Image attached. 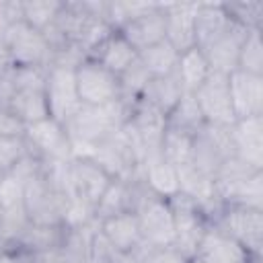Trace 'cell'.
Here are the masks:
<instances>
[{
    "label": "cell",
    "mask_w": 263,
    "mask_h": 263,
    "mask_svg": "<svg viewBox=\"0 0 263 263\" xmlns=\"http://www.w3.org/2000/svg\"><path fill=\"white\" fill-rule=\"evenodd\" d=\"M129 107L132 105H127L121 99L103 107L80 105V109L66 123L74 156H86L95 146H99L103 140L115 134L127 121Z\"/></svg>",
    "instance_id": "1"
},
{
    "label": "cell",
    "mask_w": 263,
    "mask_h": 263,
    "mask_svg": "<svg viewBox=\"0 0 263 263\" xmlns=\"http://www.w3.org/2000/svg\"><path fill=\"white\" fill-rule=\"evenodd\" d=\"M218 203H238L263 210V171H255L230 156L214 177Z\"/></svg>",
    "instance_id": "2"
},
{
    "label": "cell",
    "mask_w": 263,
    "mask_h": 263,
    "mask_svg": "<svg viewBox=\"0 0 263 263\" xmlns=\"http://www.w3.org/2000/svg\"><path fill=\"white\" fill-rule=\"evenodd\" d=\"M210 224L240 242L249 253L261 255L263 247V210L238 203H220L210 216Z\"/></svg>",
    "instance_id": "3"
},
{
    "label": "cell",
    "mask_w": 263,
    "mask_h": 263,
    "mask_svg": "<svg viewBox=\"0 0 263 263\" xmlns=\"http://www.w3.org/2000/svg\"><path fill=\"white\" fill-rule=\"evenodd\" d=\"M144 247H166L175 245V218L168 199L150 193L144 183L134 208Z\"/></svg>",
    "instance_id": "4"
},
{
    "label": "cell",
    "mask_w": 263,
    "mask_h": 263,
    "mask_svg": "<svg viewBox=\"0 0 263 263\" xmlns=\"http://www.w3.org/2000/svg\"><path fill=\"white\" fill-rule=\"evenodd\" d=\"M23 140L27 150L43 164H66L74 158V148L66 125L51 117L27 125Z\"/></svg>",
    "instance_id": "5"
},
{
    "label": "cell",
    "mask_w": 263,
    "mask_h": 263,
    "mask_svg": "<svg viewBox=\"0 0 263 263\" xmlns=\"http://www.w3.org/2000/svg\"><path fill=\"white\" fill-rule=\"evenodd\" d=\"M8 62L14 68H41L45 70L51 64V47L45 35L25 21H16L10 25L6 35L2 37Z\"/></svg>",
    "instance_id": "6"
},
{
    "label": "cell",
    "mask_w": 263,
    "mask_h": 263,
    "mask_svg": "<svg viewBox=\"0 0 263 263\" xmlns=\"http://www.w3.org/2000/svg\"><path fill=\"white\" fill-rule=\"evenodd\" d=\"M64 179H66V191L70 197L86 203L92 208L101 199L103 191L111 183V175L95 160L88 156H74L70 162H66L64 168Z\"/></svg>",
    "instance_id": "7"
},
{
    "label": "cell",
    "mask_w": 263,
    "mask_h": 263,
    "mask_svg": "<svg viewBox=\"0 0 263 263\" xmlns=\"http://www.w3.org/2000/svg\"><path fill=\"white\" fill-rule=\"evenodd\" d=\"M43 95L47 103V113L51 119L60 123H68V119L80 109V99L74 80V68L49 64L45 68L43 78Z\"/></svg>",
    "instance_id": "8"
},
{
    "label": "cell",
    "mask_w": 263,
    "mask_h": 263,
    "mask_svg": "<svg viewBox=\"0 0 263 263\" xmlns=\"http://www.w3.org/2000/svg\"><path fill=\"white\" fill-rule=\"evenodd\" d=\"M74 80H76V90L82 105L103 107L121 99L119 78L111 74L107 68H103L101 64H97L95 60L84 58L74 68Z\"/></svg>",
    "instance_id": "9"
},
{
    "label": "cell",
    "mask_w": 263,
    "mask_h": 263,
    "mask_svg": "<svg viewBox=\"0 0 263 263\" xmlns=\"http://www.w3.org/2000/svg\"><path fill=\"white\" fill-rule=\"evenodd\" d=\"M168 203L175 218V247H179L183 253L193 257L197 242L210 224V216L203 205H199L197 201H193L183 193L171 197Z\"/></svg>",
    "instance_id": "10"
},
{
    "label": "cell",
    "mask_w": 263,
    "mask_h": 263,
    "mask_svg": "<svg viewBox=\"0 0 263 263\" xmlns=\"http://www.w3.org/2000/svg\"><path fill=\"white\" fill-rule=\"evenodd\" d=\"M197 107L203 115L205 125L216 127H230L236 117L230 105V92H228V74L212 72L208 80L193 92Z\"/></svg>",
    "instance_id": "11"
},
{
    "label": "cell",
    "mask_w": 263,
    "mask_h": 263,
    "mask_svg": "<svg viewBox=\"0 0 263 263\" xmlns=\"http://www.w3.org/2000/svg\"><path fill=\"white\" fill-rule=\"evenodd\" d=\"M193 255L205 263H261V255L249 253L240 242L218 230L214 224H208Z\"/></svg>",
    "instance_id": "12"
},
{
    "label": "cell",
    "mask_w": 263,
    "mask_h": 263,
    "mask_svg": "<svg viewBox=\"0 0 263 263\" xmlns=\"http://www.w3.org/2000/svg\"><path fill=\"white\" fill-rule=\"evenodd\" d=\"M232 156L242 164L263 171V115L236 119L230 125Z\"/></svg>",
    "instance_id": "13"
},
{
    "label": "cell",
    "mask_w": 263,
    "mask_h": 263,
    "mask_svg": "<svg viewBox=\"0 0 263 263\" xmlns=\"http://www.w3.org/2000/svg\"><path fill=\"white\" fill-rule=\"evenodd\" d=\"M136 51L152 47L166 39V18L162 12V2H154L150 8L127 21L123 27L117 29Z\"/></svg>",
    "instance_id": "14"
},
{
    "label": "cell",
    "mask_w": 263,
    "mask_h": 263,
    "mask_svg": "<svg viewBox=\"0 0 263 263\" xmlns=\"http://www.w3.org/2000/svg\"><path fill=\"white\" fill-rule=\"evenodd\" d=\"M99 232L105 242L119 255H136L140 257L144 242L140 232V222L136 212H123L99 222Z\"/></svg>",
    "instance_id": "15"
},
{
    "label": "cell",
    "mask_w": 263,
    "mask_h": 263,
    "mask_svg": "<svg viewBox=\"0 0 263 263\" xmlns=\"http://www.w3.org/2000/svg\"><path fill=\"white\" fill-rule=\"evenodd\" d=\"M228 92L236 119L263 115V76L232 70L228 74Z\"/></svg>",
    "instance_id": "16"
},
{
    "label": "cell",
    "mask_w": 263,
    "mask_h": 263,
    "mask_svg": "<svg viewBox=\"0 0 263 263\" xmlns=\"http://www.w3.org/2000/svg\"><path fill=\"white\" fill-rule=\"evenodd\" d=\"M86 58L95 60L97 64H101L103 68H107L111 74L119 78L127 68H132L138 62V51L129 45V41L119 31L113 29L95 47L88 49Z\"/></svg>",
    "instance_id": "17"
},
{
    "label": "cell",
    "mask_w": 263,
    "mask_h": 263,
    "mask_svg": "<svg viewBox=\"0 0 263 263\" xmlns=\"http://www.w3.org/2000/svg\"><path fill=\"white\" fill-rule=\"evenodd\" d=\"M195 10L197 2H164L166 41L181 53L195 47Z\"/></svg>",
    "instance_id": "18"
},
{
    "label": "cell",
    "mask_w": 263,
    "mask_h": 263,
    "mask_svg": "<svg viewBox=\"0 0 263 263\" xmlns=\"http://www.w3.org/2000/svg\"><path fill=\"white\" fill-rule=\"evenodd\" d=\"M247 35H249V29L240 27L238 23H234L230 18V25L226 27V31L222 35H218L208 47L201 49L208 58L212 72L230 74L232 70H236L238 51H240V45H242Z\"/></svg>",
    "instance_id": "19"
},
{
    "label": "cell",
    "mask_w": 263,
    "mask_h": 263,
    "mask_svg": "<svg viewBox=\"0 0 263 263\" xmlns=\"http://www.w3.org/2000/svg\"><path fill=\"white\" fill-rule=\"evenodd\" d=\"M142 189L140 179H119L113 177L107 189L103 191L101 199L95 205V220L101 222L105 218L123 214V212H134L138 195Z\"/></svg>",
    "instance_id": "20"
},
{
    "label": "cell",
    "mask_w": 263,
    "mask_h": 263,
    "mask_svg": "<svg viewBox=\"0 0 263 263\" xmlns=\"http://www.w3.org/2000/svg\"><path fill=\"white\" fill-rule=\"evenodd\" d=\"M140 181L144 183V187L162 197V199H171L177 193H181V185H179V171L168 164L160 154L148 156L142 162V171H140Z\"/></svg>",
    "instance_id": "21"
},
{
    "label": "cell",
    "mask_w": 263,
    "mask_h": 263,
    "mask_svg": "<svg viewBox=\"0 0 263 263\" xmlns=\"http://www.w3.org/2000/svg\"><path fill=\"white\" fill-rule=\"evenodd\" d=\"M230 16L222 2H197L195 10V45L199 49L208 47L218 35L226 31Z\"/></svg>",
    "instance_id": "22"
},
{
    "label": "cell",
    "mask_w": 263,
    "mask_h": 263,
    "mask_svg": "<svg viewBox=\"0 0 263 263\" xmlns=\"http://www.w3.org/2000/svg\"><path fill=\"white\" fill-rule=\"evenodd\" d=\"M181 86L185 92H195L212 74V68L208 64L205 53L195 45L191 49H185L179 53L177 70H175Z\"/></svg>",
    "instance_id": "23"
},
{
    "label": "cell",
    "mask_w": 263,
    "mask_h": 263,
    "mask_svg": "<svg viewBox=\"0 0 263 263\" xmlns=\"http://www.w3.org/2000/svg\"><path fill=\"white\" fill-rule=\"evenodd\" d=\"M183 92L185 90H183L177 74H171V76H162V78H150L142 99L146 103H150L152 107H156L166 117L175 109V105L179 103Z\"/></svg>",
    "instance_id": "24"
},
{
    "label": "cell",
    "mask_w": 263,
    "mask_h": 263,
    "mask_svg": "<svg viewBox=\"0 0 263 263\" xmlns=\"http://www.w3.org/2000/svg\"><path fill=\"white\" fill-rule=\"evenodd\" d=\"M138 62L142 64V68L148 72L150 78H162V76L175 74L177 62H179V51L164 39L152 47L138 51Z\"/></svg>",
    "instance_id": "25"
},
{
    "label": "cell",
    "mask_w": 263,
    "mask_h": 263,
    "mask_svg": "<svg viewBox=\"0 0 263 263\" xmlns=\"http://www.w3.org/2000/svg\"><path fill=\"white\" fill-rule=\"evenodd\" d=\"M203 125H205V121H203V115L197 107L193 92H183V97L179 99L175 109L166 115V127L195 136L197 132L203 129Z\"/></svg>",
    "instance_id": "26"
},
{
    "label": "cell",
    "mask_w": 263,
    "mask_h": 263,
    "mask_svg": "<svg viewBox=\"0 0 263 263\" xmlns=\"http://www.w3.org/2000/svg\"><path fill=\"white\" fill-rule=\"evenodd\" d=\"M193 134L179 132V129H164L162 142H160V156L173 164L175 168H181L185 164H191V154H193Z\"/></svg>",
    "instance_id": "27"
},
{
    "label": "cell",
    "mask_w": 263,
    "mask_h": 263,
    "mask_svg": "<svg viewBox=\"0 0 263 263\" xmlns=\"http://www.w3.org/2000/svg\"><path fill=\"white\" fill-rule=\"evenodd\" d=\"M29 226H31V220L23 203L2 210L0 212V251L18 247Z\"/></svg>",
    "instance_id": "28"
},
{
    "label": "cell",
    "mask_w": 263,
    "mask_h": 263,
    "mask_svg": "<svg viewBox=\"0 0 263 263\" xmlns=\"http://www.w3.org/2000/svg\"><path fill=\"white\" fill-rule=\"evenodd\" d=\"M62 6H64L62 0H27V2H21V21H25L29 27L43 33L55 23Z\"/></svg>",
    "instance_id": "29"
},
{
    "label": "cell",
    "mask_w": 263,
    "mask_h": 263,
    "mask_svg": "<svg viewBox=\"0 0 263 263\" xmlns=\"http://www.w3.org/2000/svg\"><path fill=\"white\" fill-rule=\"evenodd\" d=\"M236 70L247 72V74H255V76H263V41H261V29L249 31V35L245 37L240 51H238V60H236Z\"/></svg>",
    "instance_id": "30"
},
{
    "label": "cell",
    "mask_w": 263,
    "mask_h": 263,
    "mask_svg": "<svg viewBox=\"0 0 263 263\" xmlns=\"http://www.w3.org/2000/svg\"><path fill=\"white\" fill-rule=\"evenodd\" d=\"M226 14L240 27L255 31L263 25V2H222Z\"/></svg>",
    "instance_id": "31"
},
{
    "label": "cell",
    "mask_w": 263,
    "mask_h": 263,
    "mask_svg": "<svg viewBox=\"0 0 263 263\" xmlns=\"http://www.w3.org/2000/svg\"><path fill=\"white\" fill-rule=\"evenodd\" d=\"M189 255L175 245L166 247H144L138 263H189Z\"/></svg>",
    "instance_id": "32"
},
{
    "label": "cell",
    "mask_w": 263,
    "mask_h": 263,
    "mask_svg": "<svg viewBox=\"0 0 263 263\" xmlns=\"http://www.w3.org/2000/svg\"><path fill=\"white\" fill-rule=\"evenodd\" d=\"M27 154V144L23 138H0V177L8 173Z\"/></svg>",
    "instance_id": "33"
},
{
    "label": "cell",
    "mask_w": 263,
    "mask_h": 263,
    "mask_svg": "<svg viewBox=\"0 0 263 263\" xmlns=\"http://www.w3.org/2000/svg\"><path fill=\"white\" fill-rule=\"evenodd\" d=\"M25 127L27 125L10 109H0V138H23Z\"/></svg>",
    "instance_id": "34"
},
{
    "label": "cell",
    "mask_w": 263,
    "mask_h": 263,
    "mask_svg": "<svg viewBox=\"0 0 263 263\" xmlns=\"http://www.w3.org/2000/svg\"><path fill=\"white\" fill-rule=\"evenodd\" d=\"M16 21H21V2L0 0V41L10 29V25Z\"/></svg>",
    "instance_id": "35"
},
{
    "label": "cell",
    "mask_w": 263,
    "mask_h": 263,
    "mask_svg": "<svg viewBox=\"0 0 263 263\" xmlns=\"http://www.w3.org/2000/svg\"><path fill=\"white\" fill-rule=\"evenodd\" d=\"M0 263H39V257L25 247H12L0 251Z\"/></svg>",
    "instance_id": "36"
},
{
    "label": "cell",
    "mask_w": 263,
    "mask_h": 263,
    "mask_svg": "<svg viewBox=\"0 0 263 263\" xmlns=\"http://www.w3.org/2000/svg\"><path fill=\"white\" fill-rule=\"evenodd\" d=\"M189 263H205V261H203V259H199V257H195V255H193V257H191V259H189Z\"/></svg>",
    "instance_id": "37"
},
{
    "label": "cell",
    "mask_w": 263,
    "mask_h": 263,
    "mask_svg": "<svg viewBox=\"0 0 263 263\" xmlns=\"http://www.w3.org/2000/svg\"><path fill=\"white\" fill-rule=\"evenodd\" d=\"M39 263H55V261H45V259H39Z\"/></svg>",
    "instance_id": "38"
},
{
    "label": "cell",
    "mask_w": 263,
    "mask_h": 263,
    "mask_svg": "<svg viewBox=\"0 0 263 263\" xmlns=\"http://www.w3.org/2000/svg\"><path fill=\"white\" fill-rule=\"evenodd\" d=\"M0 212H2V208H0Z\"/></svg>",
    "instance_id": "39"
}]
</instances>
